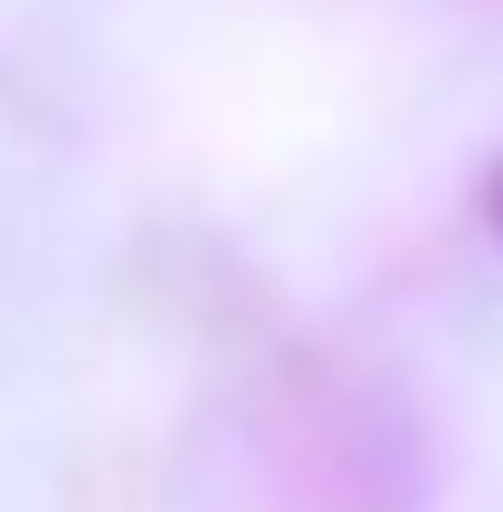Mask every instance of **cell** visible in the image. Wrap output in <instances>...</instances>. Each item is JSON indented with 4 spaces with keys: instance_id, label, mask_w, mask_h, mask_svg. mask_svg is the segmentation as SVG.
Here are the masks:
<instances>
[{
    "instance_id": "1",
    "label": "cell",
    "mask_w": 503,
    "mask_h": 512,
    "mask_svg": "<svg viewBox=\"0 0 503 512\" xmlns=\"http://www.w3.org/2000/svg\"><path fill=\"white\" fill-rule=\"evenodd\" d=\"M494 228H503V171H494Z\"/></svg>"
}]
</instances>
